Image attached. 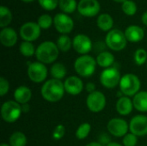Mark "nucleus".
<instances>
[{"label": "nucleus", "mask_w": 147, "mask_h": 146, "mask_svg": "<svg viewBox=\"0 0 147 146\" xmlns=\"http://www.w3.org/2000/svg\"><path fill=\"white\" fill-rule=\"evenodd\" d=\"M64 83L54 78L46 81L40 89L41 96L49 102H57L60 101L65 95Z\"/></svg>", "instance_id": "f257e3e1"}, {"label": "nucleus", "mask_w": 147, "mask_h": 146, "mask_svg": "<svg viewBox=\"0 0 147 146\" xmlns=\"http://www.w3.org/2000/svg\"><path fill=\"white\" fill-rule=\"evenodd\" d=\"M59 54V50L56 43L53 41H44L36 48L35 57L37 60L43 64H52L55 62Z\"/></svg>", "instance_id": "f03ea898"}, {"label": "nucleus", "mask_w": 147, "mask_h": 146, "mask_svg": "<svg viewBox=\"0 0 147 146\" xmlns=\"http://www.w3.org/2000/svg\"><path fill=\"white\" fill-rule=\"evenodd\" d=\"M119 87L123 96L131 97L140 92L141 83L140 78L135 74L127 73L121 77Z\"/></svg>", "instance_id": "7ed1b4c3"}, {"label": "nucleus", "mask_w": 147, "mask_h": 146, "mask_svg": "<svg viewBox=\"0 0 147 146\" xmlns=\"http://www.w3.org/2000/svg\"><path fill=\"white\" fill-rule=\"evenodd\" d=\"M96 60L88 54L78 57L74 62V70L77 74L83 77H89L95 73Z\"/></svg>", "instance_id": "20e7f679"}, {"label": "nucleus", "mask_w": 147, "mask_h": 146, "mask_svg": "<svg viewBox=\"0 0 147 146\" xmlns=\"http://www.w3.org/2000/svg\"><path fill=\"white\" fill-rule=\"evenodd\" d=\"M127 40L125 36L124 32L120 29L115 28L108 32L106 38H105V44L106 46L115 52H120L125 49L127 46Z\"/></svg>", "instance_id": "39448f33"}, {"label": "nucleus", "mask_w": 147, "mask_h": 146, "mask_svg": "<svg viewBox=\"0 0 147 146\" xmlns=\"http://www.w3.org/2000/svg\"><path fill=\"white\" fill-rule=\"evenodd\" d=\"M22 113V105L16 101L4 102L1 107V116L7 123H14L18 120Z\"/></svg>", "instance_id": "423d86ee"}, {"label": "nucleus", "mask_w": 147, "mask_h": 146, "mask_svg": "<svg viewBox=\"0 0 147 146\" xmlns=\"http://www.w3.org/2000/svg\"><path fill=\"white\" fill-rule=\"evenodd\" d=\"M121 76L118 69L115 67H109L104 69L100 75L101 84L107 89H115L120 84Z\"/></svg>", "instance_id": "0eeeda50"}, {"label": "nucleus", "mask_w": 147, "mask_h": 146, "mask_svg": "<svg viewBox=\"0 0 147 146\" xmlns=\"http://www.w3.org/2000/svg\"><path fill=\"white\" fill-rule=\"evenodd\" d=\"M107 100L104 94L101 91L96 90L88 95L86 99V106L92 113H100L106 107Z\"/></svg>", "instance_id": "6e6552de"}, {"label": "nucleus", "mask_w": 147, "mask_h": 146, "mask_svg": "<svg viewBox=\"0 0 147 146\" xmlns=\"http://www.w3.org/2000/svg\"><path fill=\"white\" fill-rule=\"evenodd\" d=\"M28 76L32 82L40 83L47 77V68L45 64L39 61L30 63L28 67Z\"/></svg>", "instance_id": "1a4fd4ad"}, {"label": "nucleus", "mask_w": 147, "mask_h": 146, "mask_svg": "<svg viewBox=\"0 0 147 146\" xmlns=\"http://www.w3.org/2000/svg\"><path fill=\"white\" fill-rule=\"evenodd\" d=\"M53 26L61 34H70L74 28V22L67 14L58 13L53 17Z\"/></svg>", "instance_id": "9d476101"}, {"label": "nucleus", "mask_w": 147, "mask_h": 146, "mask_svg": "<svg viewBox=\"0 0 147 146\" xmlns=\"http://www.w3.org/2000/svg\"><path fill=\"white\" fill-rule=\"evenodd\" d=\"M40 28L37 22H28L22 24L20 28V36L23 40V41H34L40 35Z\"/></svg>", "instance_id": "9b49d317"}, {"label": "nucleus", "mask_w": 147, "mask_h": 146, "mask_svg": "<svg viewBox=\"0 0 147 146\" xmlns=\"http://www.w3.org/2000/svg\"><path fill=\"white\" fill-rule=\"evenodd\" d=\"M107 129L111 135L121 138L127 134V132L129 131V124H127V122L123 119L113 118L108 122Z\"/></svg>", "instance_id": "f8f14e48"}, {"label": "nucleus", "mask_w": 147, "mask_h": 146, "mask_svg": "<svg viewBox=\"0 0 147 146\" xmlns=\"http://www.w3.org/2000/svg\"><path fill=\"white\" fill-rule=\"evenodd\" d=\"M100 9L101 5L97 0H80L78 4V11L85 17L96 16Z\"/></svg>", "instance_id": "ddd939ff"}, {"label": "nucleus", "mask_w": 147, "mask_h": 146, "mask_svg": "<svg viewBox=\"0 0 147 146\" xmlns=\"http://www.w3.org/2000/svg\"><path fill=\"white\" fill-rule=\"evenodd\" d=\"M72 47L78 53L81 55H86L92 50L93 44L88 35L79 34L73 38Z\"/></svg>", "instance_id": "4468645a"}, {"label": "nucleus", "mask_w": 147, "mask_h": 146, "mask_svg": "<svg viewBox=\"0 0 147 146\" xmlns=\"http://www.w3.org/2000/svg\"><path fill=\"white\" fill-rule=\"evenodd\" d=\"M129 131L137 137L147 135V116L139 114L133 117L129 123Z\"/></svg>", "instance_id": "2eb2a0df"}, {"label": "nucleus", "mask_w": 147, "mask_h": 146, "mask_svg": "<svg viewBox=\"0 0 147 146\" xmlns=\"http://www.w3.org/2000/svg\"><path fill=\"white\" fill-rule=\"evenodd\" d=\"M65 90L71 96L79 95L84 89V83L82 79L76 76L68 77L64 82Z\"/></svg>", "instance_id": "dca6fc26"}, {"label": "nucleus", "mask_w": 147, "mask_h": 146, "mask_svg": "<svg viewBox=\"0 0 147 146\" xmlns=\"http://www.w3.org/2000/svg\"><path fill=\"white\" fill-rule=\"evenodd\" d=\"M18 36L14 28L9 27L2 28L0 32V41L3 46L6 47H11L16 44Z\"/></svg>", "instance_id": "f3484780"}, {"label": "nucleus", "mask_w": 147, "mask_h": 146, "mask_svg": "<svg viewBox=\"0 0 147 146\" xmlns=\"http://www.w3.org/2000/svg\"><path fill=\"white\" fill-rule=\"evenodd\" d=\"M127 41L132 43H137L141 41L145 37L144 29L137 25H131L127 27L124 32Z\"/></svg>", "instance_id": "a211bd4d"}, {"label": "nucleus", "mask_w": 147, "mask_h": 146, "mask_svg": "<svg viewBox=\"0 0 147 146\" xmlns=\"http://www.w3.org/2000/svg\"><path fill=\"white\" fill-rule=\"evenodd\" d=\"M134 108V107L133 101L128 96H125L120 97L115 104V108L117 113L122 116H127L130 114Z\"/></svg>", "instance_id": "6ab92c4d"}, {"label": "nucleus", "mask_w": 147, "mask_h": 146, "mask_svg": "<svg viewBox=\"0 0 147 146\" xmlns=\"http://www.w3.org/2000/svg\"><path fill=\"white\" fill-rule=\"evenodd\" d=\"M32 97V91L27 86H19L14 92V99L21 105L27 104Z\"/></svg>", "instance_id": "aec40b11"}, {"label": "nucleus", "mask_w": 147, "mask_h": 146, "mask_svg": "<svg viewBox=\"0 0 147 146\" xmlns=\"http://www.w3.org/2000/svg\"><path fill=\"white\" fill-rule=\"evenodd\" d=\"M135 109L141 113H147V91H140L133 98Z\"/></svg>", "instance_id": "412c9836"}, {"label": "nucleus", "mask_w": 147, "mask_h": 146, "mask_svg": "<svg viewBox=\"0 0 147 146\" xmlns=\"http://www.w3.org/2000/svg\"><path fill=\"white\" fill-rule=\"evenodd\" d=\"M96 25L97 27L104 32H109L112 30V28L114 26V20L113 17L107 13L101 14L96 20Z\"/></svg>", "instance_id": "4be33fe9"}, {"label": "nucleus", "mask_w": 147, "mask_h": 146, "mask_svg": "<svg viewBox=\"0 0 147 146\" xmlns=\"http://www.w3.org/2000/svg\"><path fill=\"white\" fill-rule=\"evenodd\" d=\"M96 60V64L99 66L107 69V68L112 67V65H114L115 56L108 51H103V52H101L97 55Z\"/></svg>", "instance_id": "5701e85b"}, {"label": "nucleus", "mask_w": 147, "mask_h": 146, "mask_svg": "<svg viewBox=\"0 0 147 146\" xmlns=\"http://www.w3.org/2000/svg\"><path fill=\"white\" fill-rule=\"evenodd\" d=\"M66 73V67L62 63H54L50 69V74L52 77L57 80L61 81L63 78H65Z\"/></svg>", "instance_id": "b1692460"}, {"label": "nucleus", "mask_w": 147, "mask_h": 146, "mask_svg": "<svg viewBox=\"0 0 147 146\" xmlns=\"http://www.w3.org/2000/svg\"><path fill=\"white\" fill-rule=\"evenodd\" d=\"M78 3L76 0H59V7L65 14H71L78 9Z\"/></svg>", "instance_id": "393cba45"}, {"label": "nucleus", "mask_w": 147, "mask_h": 146, "mask_svg": "<svg viewBox=\"0 0 147 146\" xmlns=\"http://www.w3.org/2000/svg\"><path fill=\"white\" fill-rule=\"evenodd\" d=\"M27 142V137L22 132H15L9 137L10 146H26Z\"/></svg>", "instance_id": "a878e982"}, {"label": "nucleus", "mask_w": 147, "mask_h": 146, "mask_svg": "<svg viewBox=\"0 0 147 146\" xmlns=\"http://www.w3.org/2000/svg\"><path fill=\"white\" fill-rule=\"evenodd\" d=\"M12 21V13L9 8L2 5L0 7V27L2 28H7V26Z\"/></svg>", "instance_id": "bb28decb"}, {"label": "nucleus", "mask_w": 147, "mask_h": 146, "mask_svg": "<svg viewBox=\"0 0 147 146\" xmlns=\"http://www.w3.org/2000/svg\"><path fill=\"white\" fill-rule=\"evenodd\" d=\"M56 45L59 51L65 52H68L72 46V40L67 34H62L58 38Z\"/></svg>", "instance_id": "cd10ccee"}, {"label": "nucleus", "mask_w": 147, "mask_h": 146, "mask_svg": "<svg viewBox=\"0 0 147 146\" xmlns=\"http://www.w3.org/2000/svg\"><path fill=\"white\" fill-rule=\"evenodd\" d=\"M19 51L24 57H32L34 54H35L36 49L32 42L22 41L19 46Z\"/></svg>", "instance_id": "c85d7f7f"}, {"label": "nucleus", "mask_w": 147, "mask_h": 146, "mask_svg": "<svg viewBox=\"0 0 147 146\" xmlns=\"http://www.w3.org/2000/svg\"><path fill=\"white\" fill-rule=\"evenodd\" d=\"M90 130H91V126L90 125V123H88V122L82 123L78 127V129L76 131V137L79 140L85 139L89 136V134L90 133Z\"/></svg>", "instance_id": "c756f323"}, {"label": "nucleus", "mask_w": 147, "mask_h": 146, "mask_svg": "<svg viewBox=\"0 0 147 146\" xmlns=\"http://www.w3.org/2000/svg\"><path fill=\"white\" fill-rule=\"evenodd\" d=\"M121 9L127 15H134L137 12V4L133 0H127L121 4Z\"/></svg>", "instance_id": "7c9ffc66"}, {"label": "nucleus", "mask_w": 147, "mask_h": 146, "mask_svg": "<svg viewBox=\"0 0 147 146\" xmlns=\"http://www.w3.org/2000/svg\"><path fill=\"white\" fill-rule=\"evenodd\" d=\"M37 23L41 29H47L53 24V18L48 14H44L38 18Z\"/></svg>", "instance_id": "2f4dec72"}, {"label": "nucleus", "mask_w": 147, "mask_h": 146, "mask_svg": "<svg viewBox=\"0 0 147 146\" xmlns=\"http://www.w3.org/2000/svg\"><path fill=\"white\" fill-rule=\"evenodd\" d=\"M134 59L137 65H143L147 62V52L143 48L137 49L134 52Z\"/></svg>", "instance_id": "473e14b6"}, {"label": "nucleus", "mask_w": 147, "mask_h": 146, "mask_svg": "<svg viewBox=\"0 0 147 146\" xmlns=\"http://www.w3.org/2000/svg\"><path fill=\"white\" fill-rule=\"evenodd\" d=\"M59 0H38L41 8L46 10H53L59 6Z\"/></svg>", "instance_id": "72a5a7b5"}, {"label": "nucleus", "mask_w": 147, "mask_h": 146, "mask_svg": "<svg viewBox=\"0 0 147 146\" xmlns=\"http://www.w3.org/2000/svg\"><path fill=\"white\" fill-rule=\"evenodd\" d=\"M122 144L123 146H136L138 144V137L132 133H127L123 137Z\"/></svg>", "instance_id": "f704fd0d"}, {"label": "nucleus", "mask_w": 147, "mask_h": 146, "mask_svg": "<svg viewBox=\"0 0 147 146\" xmlns=\"http://www.w3.org/2000/svg\"><path fill=\"white\" fill-rule=\"evenodd\" d=\"M65 134V127L64 126V125L59 124L54 128L52 137L54 140H60L61 139L64 138Z\"/></svg>", "instance_id": "c9c22d12"}, {"label": "nucleus", "mask_w": 147, "mask_h": 146, "mask_svg": "<svg viewBox=\"0 0 147 146\" xmlns=\"http://www.w3.org/2000/svg\"><path fill=\"white\" fill-rule=\"evenodd\" d=\"M9 89V83L3 77H0V96H4Z\"/></svg>", "instance_id": "e433bc0d"}, {"label": "nucleus", "mask_w": 147, "mask_h": 146, "mask_svg": "<svg viewBox=\"0 0 147 146\" xmlns=\"http://www.w3.org/2000/svg\"><path fill=\"white\" fill-rule=\"evenodd\" d=\"M98 143H100L102 146H107L109 144H110V138L107 133H102L99 136V141Z\"/></svg>", "instance_id": "4c0bfd02"}, {"label": "nucleus", "mask_w": 147, "mask_h": 146, "mask_svg": "<svg viewBox=\"0 0 147 146\" xmlns=\"http://www.w3.org/2000/svg\"><path fill=\"white\" fill-rule=\"evenodd\" d=\"M85 89H86V91H87L89 94L95 92V91H96V85H95V83H92V82L87 83V84L85 85Z\"/></svg>", "instance_id": "58836bf2"}, {"label": "nucleus", "mask_w": 147, "mask_h": 146, "mask_svg": "<svg viewBox=\"0 0 147 146\" xmlns=\"http://www.w3.org/2000/svg\"><path fill=\"white\" fill-rule=\"evenodd\" d=\"M141 22H142V23H143L145 26H146L147 27V11L144 12V13L142 14V16H141Z\"/></svg>", "instance_id": "ea45409f"}, {"label": "nucleus", "mask_w": 147, "mask_h": 146, "mask_svg": "<svg viewBox=\"0 0 147 146\" xmlns=\"http://www.w3.org/2000/svg\"><path fill=\"white\" fill-rule=\"evenodd\" d=\"M22 113H28L29 111V105L28 103L22 105Z\"/></svg>", "instance_id": "a19ab883"}, {"label": "nucleus", "mask_w": 147, "mask_h": 146, "mask_svg": "<svg viewBox=\"0 0 147 146\" xmlns=\"http://www.w3.org/2000/svg\"><path fill=\"white\" fill-rule=\"evenodd\" d=\"M85 146H102L100 143L98 142H91V143H89L88 145H86Z\"/></svg>", "instance_id": "79ce46f5"}, {"label": "nucleus", "mask_w": 147, "mask_h": 146, "mask_svg": "<svg viewBox=\"0 0 147 146\" xmlns=\"http://www.w3.org/2000/svg\"><path fill=\"white\" fill-rule=\"evenodd\" d=\"M107 146H123L118 143H115V142H111L110 144H109Z\"/></svg>", "instance_id": "37998d69"}, {"label": "nucleus", "mask_w": 147, "mask_h": 146, "mask_svg": "<svg viewBox=\"0 0 147 146\" xmlns=\"http://www.w3.org/2000/svg\"><path fill=\"white\" fill-rule=\"evenodd\" d=\"M114 1H115V2H117V3H124L125 1H127V0H114Z\"/></svg>", "instance_id": "c03bdc74"}, {"label": "nucleus", "mask_w": 147, "mask_h": 146, "mask_svg": "<svg viewBox=\"0 0 147 146\" xmlns=\"http://www.w3.org/2000/svg\"><path fill=\"white\" fill-rule=\"evenodd\" d=\"M0 146H10L9 145H8V144H6V143H2Z\"/></svg>", "instance_id": "a18cd8bd"}, {"label": "nucleus", "mask_w": 147, "mask_h": 146, "mask_svg": "<svg viewBox=\"0 0 147 146\" xmlns=\"http://www.w3.org/2000/svg\"><path fill=\"white\" fill-rule=\"evenodd\" d=\"M22 1H23L25 3H30V2H33L34 0H22Z\"/></svg>", "instance_id": "49530a36"}, {"label": "nucleus", "mask_w": 147, "mask_h": 146, "mask_svg": "<svg viewBox=\"0 0 147 146\" xmlns=\"http://www.w3.org/2000/svg\"><path fill=\"white\" fill-rule=\"evenodd\" d=\"M141 146H144V145H141Z\"/></svg>", "instance_id": "de8ad7c7"}, {"label": "nucleus", "mask_w": 147, "mask_h": 146, "mask_svg": "<svg viewBox=\"0 0 147 146\" xmlns=\"http://www.w3.org/2000/svg\"><path fill=\"white\" fill-rule=\"evenodd\" d=\"M146 65H147V62H146Z\"/></svg>", "instance_id": "09e8293b"}]
</instances>
